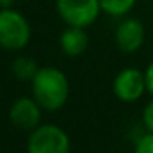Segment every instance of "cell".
Returning <instances> with one entry per match:
<instances>
[{"mask_svg": "<svg viewBox=\"0 0 153 153\" xmlns=\"http://www.w3.org/2000/svg\"><path fill=\"white\" fill-rule=\"evenodd\" d=\"M31 91L36 102L48 112L59 110L69 97V81L66 74L54 66L40 68L31 79Z\"/></svg>", "mask_w": 153, "mask_h": 153, "instance_id": "obj_1", "label": "cell"}, {"mask_svg": "<svg viewBox=\"0 0 153 153\" xmlns=\"http://www.w3.org/2000/svg\"><path fill=\"white\" fill-rule=\"evenodd\" d=\"M31 38L27 17L13 8H0V46L8 51L23 50Z\"/></svg>", "mask_w": 153, "mask_h": 153, "instance_id": "obj_2", "label": "cell"}, {"mask_svg": "<svg viewBox=\"0 0 153 153\" xmlns=\"http://www.w3.org/2000/svg\"><path fill=\"white\" fill-rule=\"evenodd\" d=\"M28 153H69L71 140L61 127L45 123L31 130L27 142Z\"/></svg>", "mask_w": 153, "mask_h": 153, "instance_id": "obj_3", "label": "cell"}, {"mask_svg": "<svg viewBox=\"0 0 153 153\" xmlns=\"http://www.w3.org/2000/svg\"><path fill=\"white\" fill-rule=\"evenodd\" d=\"M56 10L71 27H89L102 12L99 0H56Z\"/></svg>", "mask_w": 153, "mask_h": 153, "instance_id": "obj_4", "label": "cell"}, {"mask_svg": "<svg viewBox=\"0 0 153 153\" xmlns=\"http://www.w3.org/2000/svg\"><path fill=\"white\" fill-rule=\"evenodd\" d=\"M114 94L122 102H135L146 91L145 73L137 68H125L114 79Z\"/></svg>", "mask_w": 153, "mask_h": 153, "instance_id": "obj_5", "label": "cell"}, {"mask_svg": "<svg viewBox=\"0 0 153 153\" xmlns=\"http://www.w3.org/2000/svg\"><path fill=\"white\" fill-rule=\"evenodd\" d=\"M41 109L43 107L31 97H20L10 107V122L22 130H35L41 122Z\"/></svg>", "mask_w": 153, "mask_h": 153, "instance_id": "obj_6", "label": "cell"}, {"mask_svg": "<svg viewBox=\"0 0 153 153\" xmlns=\"http://www.w3.org/2000/svg\"><path fill=\"white\" fill-rule=\"evenodd\" d=\"M145 41V28L137 18H125L115 30V43L123 53H135Z\"/></svg>", "mask_w": 153, "mask_h": 153, "instance_id": "obj_7", "label": "cell"}, {"mask_svg": "<svg viewBox=\"0 0 153 153\" xmlns=\"http://www.w3.org/2000/svg\"><path fill=\"white\" fill-rule=\"evenodd\" d=\"M87 45H89V38H87V33L82 27L68 25V28L61 33L59 46L63 50V53L71 58L81 56L87 50Z\"/></svg>", "mask_w": 153, "mask_h": 153, "instance_id": "obj_8", "label": "cell"}, {"mask_svg": "<svg viewBox=\"0 0 153 153\" xmlns=\"http://www.w3.org/2000/svg\"><path fill=\"white\" fill-rule=\"evenodd\" d=\"M38 64L33 58L30 56H18L12 63V73L20 81H31L38 73Z\"/></svg>", "mask_w": 153, "mask_h": 153, "instance_id": "obj_9", "label": "cell"}, {"mask_svg": "<svg viewBox=\"0 0 153 153\" xmlns=\"http://www.w3.org/2000/svg\"><path fill=\"white\" fill-rule=\"evenodd\" d=\"M99 2L102 12L112 15V17H123L137 4V0H99Z\"/></svg>", "mask_w": 153, "mask_h": 153, "instance_id": "obj_10", "label": "cell"}, {"mask_svg": "<svg viewBox=\"0 0 153 153\" xmlns=\"http://www.w3.org/2000/svg\"><path fill=\"white\" fill-rule=\"evenodd\" d=\"M133 153H153V132H146L140 137Z\"/></svg>", "mask_w": 153, "mask_h": 153, "instance_id": "obj_11", "label": "cell"}, {"mask_svg": "<svg viewBox=\"0 0 153 153\" xmlns=\"http://www.w3.org/2000/svg\"><path fill=\"white\" fill-rule=\"evenodd\" d=\"M142 122L145 125L146 132H153V99L145 105L142 114Z\"/></svg>", "mask_w": 153, "mask_h": 153, "instance_id": "obj_12", "label": "cell"}, {"mask_svg": "<svg viewBox=\"0 0 153 153\" xmlns=\"http://www.w3.org/2000/svg\"><path fill=\"white\" fill-rule=\"evenodd\" d=\"M145 81H146V91L153 96V63H150L145 71Z\"/></svg>", "mask_w": 153, "mask_h": 153, "instance_id": "obj_13", "label": "cell"}, {"mask_svg": "<svg viewBox=\"0 0 153 153\" xmlns=\"http://www.w3.org/2000/svg\"><path fill=\"white\" fill-rule=\"evenodd\" d=\"M15 0H0V8H10Z\"/></svg>", "mask_w": 153, "mask_h": 153, "instance_id": "obj_14", "label": "cell"}]
</instances>
